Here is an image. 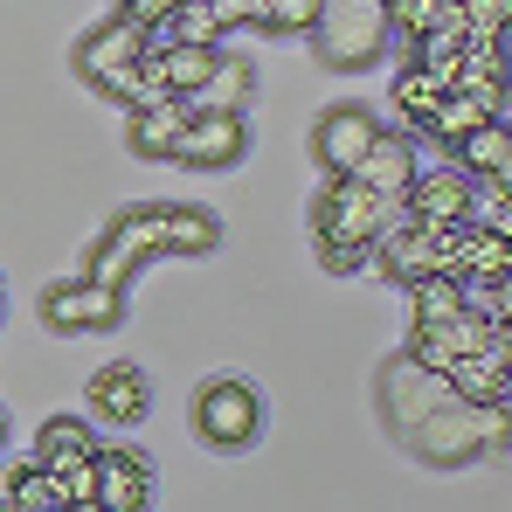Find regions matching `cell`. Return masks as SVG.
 I'll use <instances>...</instances> for the list:
<instances>
[{
  "mask_svg": "<svg viewBox=\"0 0 512 512\" xmlns=\"http://www.w3.org/2000/svg\"><path fill=\"white\" fill-rule=\"evenodd\" d=\"M512 436V402H464V395H443L423 423L402 436V450L429 464V471H464L478 464L485 450H506Z\"/></svg>",
  "mask_w": 512,
  "mask_h": 512,
  "instance_id": "obj_1",
  "label": "cell"
},
{
  "mask_svg": "<svg viewBox=\"0 0 512 512\" xmlns=\"http://www.w3.org/2000/svg\"><path fill=\"white\" fill-rule=\"evenodd\" d=\"M388 215H395V208H388L381 194H367L353 173H326V187L312 194V243H319V263H326L333 277L367 270V243H374V229H381Z\"/></svg>",
  "mask_w": 512,
  "mask_h": 512,
  "instance_id": "obj_2",
  "label": "cell"
},
{
  "mask_svg": "<svg viewBox=\"0 0 512 512\" xmlns=\"http://www.w3.org/2000/svg\"><path fill=\"white\" fill-rule=\"evenodd\" d=\"M305 42H312L319 70H367V63H381V49L395 42V28H388L381 0H326V14L312 21Z\"/></svg>",
  "mask_w": 512,
  "mask_h": 512,
  "instance_id": "obj_3",
  "label": "cell"
},
{
  "mask_svg": "<svg viewBox=\"0 0 512 512\" xmlns=\"http://www.w3.org/2000/svg\"><path fill=\"white\" fill-rule=\"evenodd\" d=\"M160 250H167V208H118V215L104 222V236L90 243L84 277H97L104 291L125 298L132 270H139L146 256H160Z\"/></svg>",
  "mask_w": 512,
  "mask_h": 512,
  "instance_id": "obj_4",
  "label": "cell"
},
{
  "mask_svg": "<svg viewBox=\"0 0 512 512\" xmlns=\"http://www.w3.org/2000/svg\"><path fill=\"white\" fill-rule=\"evenodd\" d=\"M194 436L208 450H250L256 436H263V402H256L250 381H236V374L201 381L194 388Z\"/></svg>",
  "mask_w": 512,
  "mask_h": 512,
  "instance_id": "obj_5",
  "label": "cell"
},
{
  "mask_svg": "<svg viewBox=\"0 0 512 512\" xmlns=\"http://www.w3.org/2000/svg\"><path fill=\"white\" fill-rule=\"evenodd\" d=\"M443 395H450V381H443L436 367H423V360L402 346V353L381 367V388H374V402H381V429L402 443V436L423 423V416L436 409V402H443Z\"/></svg>",
  "mask_w": 512,
  "mask_h": 512,
  "instance_id": "obj_6",
  "label": "cell"
},
{
  "mask_svg": "<svg viewBox=\"0 0 512 512\" xmlns=\"http://www.w3.org/2000/svg\"><path fill=\"white\" fill-rule=\"evenodd\" d=\"M243 153H250L243 111H187L180 139H173V160L194 167V173H222V167H236Z\"/></svg>",
  "mask_w": 512,
  "mask_h": 512,
  "instance_id": "obj_7",
  "label": "cell"
},
{
  "mask_svg": "<svg viewBox=\"0 0 512 512\" xmlns=\"http://www.w3.org/2000/svg\"><path fill=\"white\" fill-rule=\"evenodd\" d=\"M125 319V298L104 291L97 277H63L42 291V326L49 333H111Z\"/></svg>",
  "mask_w": 512,
  "mask_h": 512,
  "instance_id": "obj_8",
  "label": "cell"
},
{
  "mask_svg": "<svg viewBox=\"0 0 512 512\" xmlns=\"http://www.w3.org/2000/svg\"><path fill=\"white\" fill-rule=\"evenodd\" d=\"M374 132H381V118L367 104H326L312 118V160H319V173H353L360 153L374 146Z\"/></svg>",
  "mask_w": 512,
  "mask_h": 512,
  "instance_id": "obj_9",
  "label": "cell"
},
{
  "mask_svg": "<svg viewBox=\"0 0 512 512\" xmlns=\"http://www.w3.org/2000/svg\"><path fill=\"white\" fill-rule=\"evenodd\" d=\"M153 506V457L132 443H97V512H146Z\"/></svg>",
  "mask_w": 512,
  "mask_h": 512,
  "instance_id": "obj_10",
  "label": "cell"
},
{
  "mask_svg": "<svg viewBox=\"0 0 512 512\" xmlns=\"http://www.w3.org/2000/svg\"><path fill=\"white\" fill-rule=\"evenodd\" d=\"M409 222H423V229H436V222H464L471 215V173L457 167V160H443V167H416V180H409V194L395 201Z\"/></svg>",
  "mask_w": 512,
  "mask_h": 512,
  "instance_id": "obj_11",
  "label": "cell"
},
{
  "mask_svg": "<svg viewBox=\"0 0 512 512\" xmlns=\"http://www.w3.org/2000/svg\"><path fill=\"white\" fill-rule=\"evenodd\" d=\"M416 167H423V153H416V132H402V125H381L374 132V146L360 153V167H353V180L367 187V194H381L388 208L409 194V180H416Z\"/></svg>",
  "mask_w": 512,
  "mask_h": 512,
  "instance_id": "obj_12",
  "label": "cell"
},
{
  "mask_svg": "<svg viewBox=\"0 0 512 512\" xmlns=\"http://www.w3.org/2000/svg\"><path fill=\"white\" fill-rule=\"evenodd\" d=\"M367 263H381V277L395 284V291H409L416 277H429L436 270V250H429V229L423 222H409L402 208L374 229V243H367Z\"/></svg>",
  "mask_w": 512,
  "mask_h": 512,
  "instance_id": "obj_13",
  "label": "cell"
},
{
  "mask_svg": "<svg viewBox=\"0 0 512 512\" xmlns=\"http://www.w3.org/2000/svg\"><path fill=\"white\" fill-rule=\"evenodd\" d=\"M146 56V21H132V14H111V21H97L84 42L70 49V63H77V77H97V70H118V63H139Z\"/></svg>",
  "mask_w": 512,
  "mask_h": 512,
  "instance_id": "obj_14",
  "label": "cell"
},
{
  "mask_svg": "<svg viewBox=\"0 0 512 512\" xmlns=\"http://www.w3.org/2000/svg\"><path fill=\"white\" fill-rule=\"evenodd\" d=\"M84 395H90V409H97L104 423H139V416L153 409V388H146V374H139L132 360H111V367H97Z\"/></svg>",
  "mask_w": 512,
  "mask_h": 512,
  "instance_id": "obj_15",
  "label": "cell"
},
{
  "mask_svg": "<svg viewBox=\"0 0 512 512\" xmlns=\"http://www.w3.org/2000/svg\"><path fill=\"white\" fill-rule=\"evenodd\" d=\"M485 340H492V326H485L478 312H457V319H443V326H416V333H409V353H416L423 367H436V374H450L464 353H478Z\"/></svg>",
  "mask_w": 512,
  "mask_h": 512,
  "instance_id": "obj_16",
  "label": "cell"
},
{
  "mask_svg": "<svg viewBox=\"0 0 512 512\" xmlns=\"http://www.w3.org/2000/svg\"><path fill=\"white\" fill-rule=\"evenodd\" d=\"M187 97H160V104H139V111H125V146L139 153V160H173V139H180V125H187Z\"/></svg>",
  "mask_w": 512,
  "mask_h": 512,
  "instance_id": "obj_17",
  "label": "cell"
},
{
  "mask_svg": "<svg viewBox=\"0 0 512 512\" xmlns=\"http://www.w3.org/2000/svg\"><path fill=\"white\" fill-rule=\"evenodd\" d=\"M450 160L471 173V180H506V173H512V125H506V118L471 125V132L450 146Z\"/></svg>",
  "mask_w": 512,
  "mask_h": 512,
  "instance_id": "obj_18",
  "label": "cell"
},
{
  "mask_svg": "<svg viewBox=\"0 0 512 512\" xmlns=\"http://www.w3.org/2000/svg\"><path fill=\"white\" fill-rule=\"evenodd\" d=\"M0 506H14V512H56V506H63V485H56V471H49L42 457H21V464H7V471H0Z\"/></svg>",
  "mask_w": 512,
  "mask_h": 512,
  "instance_id": "obj_19",
  "label": "cell"
},
{
  "mask_svg": "<svg viewBox=\"0 0 512 512\" xmlns=\"http://www.w3.org/2000/svg\"><path fill=\"white\" fill-rule=\"evenodd\" d=\"M90 90L97 97H111V104H125V111H139V104H160V97H173L167 90V77L139 56V63H118V70H97L90 77Z\"/></svg>",
  "mask_w": 512,
  "mask_h": 512,
  "instance_id": "obj_20",
  "label": "cell"
},
{
  "mask_svg": "<svg viewBox=\"0 0 512 512\" xmlns=\"http://www.w3.org/2000/svg\"><path fill=\"white\" fill-rule=\"evenodd\" d=\"M160 77H167L173 97H194L201 90V77L222 63V42H173V49H160V56H146Z\"/></svg>",
  "mask_w": 512,
  "mask_h": 512,
  "instance_id": "obj_21",
  "label": "cell"
},
{
  "mask_svg": "<svg viewBox=\"0 0 512 512\" xmlns=\"http://www.w3.org/2000/svg\"><path fill=\"white\" fill-rule=\"evenodd\" d=\"M250 90H256V70L243 63V56H222V63L201 77V90H194L187 104H194V111H243Z\"/></svg>",
  "mask_w": 512,
  "mask_h": 512,
  "instance_id": "obj_22",
  "label": "cell"
},
{
  "mask_svg": "<svg viewBox=\"0 0 512 512\" xmlns=\"http://www.w3.org/2000/svg\"><path fill=\"white\" fill-rule=\"evenodd\" d=\"M485 118H492V111H485V104H478L471 90H443V97H436V111H429L416 132H423V139H436V146L450 153V146H457V139H464L471 125H485Z\"/></svg>",
  "mask_w": 512,
  "mask_h": 512,
  "instance_id": "obj_23",
  "label": "cell"
},
{
  "mask_svg": "<svg viewBox=\"0 0 512 512\" xmlns=\"http://www.w3.org/2000/svg\"><path fill=\"white\" fill-rule=\"evenodd\" d=\"M90 450H97V429H90L84 416H49V423L35 429V457H42L49 471L77 464V457H90Z\"/></svg>",
  "mask_w": 512,
  "mask_h": 512,
  "instance_id": "obj_24",
  "label": "cell"
},
{
  "mask_svg": "<svg viewBox=\"0 0 512 512\" xmlns=\"http://www.w3.org/2000/svg\"><path fill=\"white\" fill-rule=\"evenodd\" d=\"M457 298L485 326H512V270H471V277H457Z\"/></svg>",
  "mask_w": 512,
  "mask_h": 512,
  "instance_id": "obj_25",
  "label": "cell"
},
{
  "mask_svg": "<svg viewBox=\"0 0 512 512\" xmlns=\"http://www.w3.org/2000/svg\"><path fill=\"white\" fill-rule=\"evenodd\" d=\"M167 250L173 256H215V250H222V222H215L208 208L173 201V208H167Z\"/></svg>",
  "mask_w": 512,
  "mask_h": 512,
  "instance_id": "obj_26",
  "label": "cell"
},
{
  "mask_svg": "<svg viewBox=\"0 0 512 512\" xmlns=\"http://www.w3.org/2000/svg\"><path fill=\"white\" fill-rule=\"evenodd\" d=\"M436 97H443V84L429 77V70L416 63V56H409V63H402V77L388 84V104H395V118H402V132H416V125H423L429 111H436Z\"/></svg>",
  "mask_w": 512,
  "mask_h": 512,
  "instance_id": "obj_27",
  "label": "cell"
},
{
  "mask_svg": "<svg viewBox=\"0 0 512 512\" xmlns=\"http://www.w3.org/2000/svg\"><path fill=\"white\" fill-rule=\"evenodd\" d=\"M409 312H416V326H443V319H457V312H464L457 277H443V270L416 277V284H409Z\"/></svg>",
  "mask_w": 512,
  "mask_h": 512,
  "instance_id": "obj_28",
  "label": "cell"
},
{
  "mask_svg": "<svg viewBox=\"0 0 512 512\" xmlns=\"http://www.w3.org/2000/svg\"><path fill=\"white\" fill-rule=\"evenodd\" d=\"M319 14H326V0H263L256 7V28L263 35H312Z\"/></svg>",
  "mask_w": 512,
  "mask_h": 512,
  "instance_id": "obj_29",
  "label": "cell"
},
{
  "mask_svg": "<svg viewBox=\"0 0 512 512\" xmlns=\"http://www.w3.org/2000/svg\"><path fill=\"white\" fill-rule=\"evenodd\" d=\"M512 0H464V42H506Z\"/></svg>",
  "mask_w": 512,
  "mask_h": 512,
  "instance_id": "obj_30",
  "label": "cell"
},
{
  "mask_svg": "<svg viewBox=\"0 0 512 512\" xmlns=\"http://www.w3.org/2000/svg\"><path fill=\"white\" fill-rule=\"evenodd\" d=\"M56 485H63V506L97 512V450L77 457V464H63V471H56Z\"/></svg>",
  "mask_w": 512,
  "mask_h": 512,
  "instance_id": "obj_31",
  "label": "cell"
},
{
  "mask_svg": "<svg viewBox=\"0 0 512 512\" xmlns=\"http://www.w3.org/2000/svg\"><path fill=\"white\" fill-rule=\"evenodd\" d=\"M388 28L402 35V42H416L436 28V0H388Z\"/></svg>",
  "mask_w": 512,
  "mask_h": 512,
  "instance_id": "obj_32",
  "label": "cell"
},
{
  "mask_svg": "<svg viewBox=\"0 0 512 512\" xmlns=\"http://www.w3.org/2000/svg\"><path fill=\"white\" fill-rule=\"evenodd\" d=\"M471 270H512V236L471 229ZM471 270H464V277H471Z\"/></svg>",
  "mask_w": 512,
  "mask_h": 512,
  "instance_id": "obj_33",
  "label": "cell"
},
{
  "mask_svg": "<svg viewBox=\"0 0 512 512\" xmlns=\"http://www.w3.org/2000/svg\"><path fill=\"white\" fill-rule=\"evenodd\" d=\"M256 7H263V0H208V14H215L222 35H229V28H256Z\"/></svg>",
  "mask_w": 512,
  "mask_h": 512,
  "instance_id": "obj_34",
  "label": "cell"
},
{
  "mask_svg": "<svg viewBox=\"0 0 512 512\" xmlns=\"http://www.w3.org/2000/svg\"><path fill=\"white\" fill-rule=\"evenodd\" d=\"M180 0H118V14H132V21H167Z\"/></svg>",
  "mask_w": 512,
  "mask_h": 512,
  "instance_id": "obj_35",
  "label": "cell"
},
{
  "mask_svg": "<svg viewBox=\"0 0 512 512\" xmlns=\"http://www.w3.org/2000/svg\"><path fill=\"white\" fill-rule=\"evenodd\" d=\"M0 443H7V409H0Z\"/></svg>",
  "mask_w": 512,
  "mask_h": 512,
  "instance_id": "obj_36",
  "label": "cell"
},
{
  "mask_svg": "<svg viewBox=\"0 0 512 512\" xmlns=\"http://www.w3.org/2000/svg\"><path fill=\"white\" fill-rule=\"evenodd\" d=\"M381 7H388V0H381Z\"/></svg>",
  "mask_w": 512,
  "mask_h": 512,
  "instance_id": "obj_37",
  "label": "cell"
}]
</instances>
